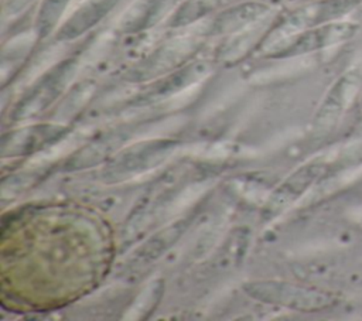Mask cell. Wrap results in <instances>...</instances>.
Masks as SVG:
<instances>
[{"label": "cell", "instance_id": "6da1fadb", "mask_svg": "<svg viewBox=\"0 0 362 321\" xmlns=\"http://www.w3.org/2000/svg\"><path fill=\"white\" fill-rule=\"evenodd\" d=\"M359 3L361 0H313L297 7L286 13L269 28L256 51L270 57L291 37L313 27L337 21Z\"/></svg>", "mask_w": 362, "mask_h": 321}, {"label": "cell", "instance_id": "7a4b0ae2", "mask_svg": "<svg viewBox=\"0 0 362 321\" xmlns=\"http://www.w3.org/2000/svg\"><path fill=\"white\" fill-rule=\"evenodd\" d=\"M78 71L76 58H65L44 72L13 109V119H30L45 110L68 88Z\"/></svg>", "mask_w": 362, "mask_h": 321}, {"label": "cell", "instance_id": "3957f363", "mask_svg": "<svg viewBox=\"0 0 362 321\" xmlns=\"http://www.w3.org/2000/svg\"><path fill=\"white\" fill-rule=\"evenodd\" d=\"M202 41L197 35H184L173 38L153 51L139 65L132 68L127 74L130 81L141 82L164 76L185 64L201 48Z\"/></svg>", "mask_w": 362, "mask_h": 321}, {"label": "cell", "instance_id": "277c9868", "mask_svg": "<svg viewBox=\"0 0 362 321\" xmlns=\"http://www.w3.org/2000/svg\"><path fill=\"white\" fill-rule=\"evenodd\" d=\"M355 30L356 27L348 21L325 23L291 37L270 57L286 58V57H297V55L308 54V52L348 40L349 37L354 35Z\"/></svg>", "mask_w": 362, "mask_h": 321}, {"label": "cell", "instance_id": "5b68a950", "mask_svg": "<svg viewBox=\"0 0 362 321\" xmlns=\"http://www.w3.org/2000/svg\"><path fill=\"white\" fill-rule=\"evenodd\" d=\"M250 297L266 303L279 304L291 308H317L322 304V297L315 291L281 281H252L243 286Z\"/></svg>", "mask_w": 362, "mask_h": 321}, {"label": "cell", "instance_id": "8992f818", "mask_svg": "<svg viewBox=\"0 0 362 321\" xmlns=\"http://www.w3.org/2000/svg\"><path fill=\"white\" fill-rule=\"evenodd\" d=\"M270 14L272 6L264 1H242L219 11L209 23L206 34L229 37L267 20Z\"/></svg>", "mask_w": 362, "mask_h": 321}, {"label": "cell", "instance_id": "52a82bcc", "mask_svg": "<svg viewBox=\"0 0 362 321\" xmlns=\"http://www.w3.org/2000/svg\"><path fill=\"white\" fill-rule=\"evenodd\" d=\"M120 0H82L55 31L58 42L74 41L103 20Z\"/></svg>", "mask_w": 362, "mask_h": 321}, {"label": "cell", "instance_id": "ba28073f", "mask_svg": "<svg viewBox=\"0 0 362 321\" xmlns=\"http://www.w3.org/2000/svg\"><path fill=\"white\" fill-rule=\"evenodd\" d=\"M181 0H134L120 16L117 30L137 34L168 18Z\"/></svg>", "mask_w": 362, "mask_h": 321}, {"label": "cell", "instance_id": "9c48e42d", "mask_svg": "<svg viewBox=\"0 0 362 321\" xmlns=\"http://www.w3.org/2000/svg\"><path fill=\"white\" fill-rule=\"evenodd\" d=\"M315 175V168L308 165L293 175H290L269 198L267 204L263 209V216L270 219L279 215L281 211H284L313 181V177Z\"/></svg>", "mask_w": 362, "mask_h": 321}, {"label": "cell", "instance_id": "30bf717a", "mask_svg": "<svg viewBox=\"0 0 362 321\" xmlns=\"http://www.w3.org/2000/svg\"><path fill=\"white\" fill-rule=\"evenodd\" d=\"M189 218L180 219L147 239L134 253V260L137 263H150L158 259L163 253H165L187 230L189 225Z\"/></svg>", "mask_w": 362, "mask_h": 321}, {"label": "cell", "instance_id": "8fae6325", "mask_svg": "<svg viewBox=\"0 0 362 321\" xmlns=\"http://www.w3.org/2000/svg\"><path fill=\"white\" fill-rule=\"evenodd\" d=\"M230 0H181L167 18L170 28H184L226 7Z\"/></svg>", "mask_w": 362, "mask_h": 321}, {"label": "cell", "instance_id": "7c38bea8", "mask_svg": "<svg viewBox=\"0 0 362 321\" xmlns=\"http://www.w3.org/2000/svg\"><path fill=\"white\" fill-rule=\"evenodd\" d=\"M266 21H262L245 31L229 35L228 42L219 49V59L225 62H236L243 58L249 51L257 49L263 37L269 30H266Z\"/></svg>", "mask_w": 362, "mask_h": 321}, {"label": "cell", "instance_id": "4fadbf2b", "mask_svg": "<svg viewBox=\"0 0 362 321\" xmlns=\"http://www.w3.org/2000/svg\"><path fill=\"white\" fill-rule=\"evenodd\" d=\"M55 126H35L16 132L3 141V156H20L33 151L42 141L51 140L58 133Z\"/></svg>", "mask_w": 362, "mask_h": 321}, {"label": "cell", "instance_id": "5bb4252c", "mask_svg": "<svg viewBox=\"0 0 362 321\" xmlns=\"http://www.w3.org/2000/svg\"><path fill=\"white\" fill-rule=\"evenodd\" d=\"M71 0H40L35 16L34 34L38 40L51 35L59 25Z\"/></svg>", "mask_w": 362, "mask_h": 321}, {"label": "cell", "instance_id": "9a60e30c", "mask_svg": "<svg viewBox=\"0 0 362 321\" xmlns=\"http://www.w3.org/2000/svg\"><path fill=\"white\" fill-rule=\"evenodd\" d=\"M167 150V146L158 144H148L147 147H140L137 150H133L127 154H124L123 158L117 160L115 164V173L116 174H130L136 173L139 170H143L148 167L157 156H164Z\"/></svg>", "mask_w": 362, "mask_h": 321}, {"label": "cell", "instance_id": "2e32d148", "mask_svg": "<svg viewBox=\"0 0 362 321\" xmlns=\"http://www.w3.org/2000/svg\"><path fill=\"white\" fill-rule=\"evenodd\" d=\"M163 281L161 280H153L134 300L129 311L126 313V318L130 320H141L146 318L158 304L161 296H163Z\"/></svg>", "mask_w": 362, "mask_h": 321}]
</instances>
